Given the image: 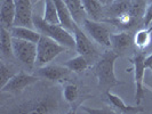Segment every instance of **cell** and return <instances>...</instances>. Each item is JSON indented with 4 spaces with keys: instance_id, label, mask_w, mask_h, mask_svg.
<instances>
[{
    "instance_id": "6da1fadb",
    "label": "cell",
    "mask_w": 152,
    "mask_h": 114,
    "mask_svg": "<svg viewBox=\"0 0 152 114\" xmlns=\"http://www.w3.org/2000/svg\"><path fill=\"white\" fill-rule=\"evenodd\" d=\"M119 58V53L114 50L105 52L99 56V61L94 66L95 76L99 80V87L102 89L109 90L114 86H118L121 82L117 79L114 73V63Z\"/></svg>"
},
{
    "instance_id": "7a4b0ae2",
    "label": "cell",
    "mask_w": 152,
    "mask_h": 114,
    "mask_svg": "<svg viewBox=\"0 0 152 114\" xmlns=\"http://www.w3.org/2000/svg\"><path fill=\"white\" fill-rule=\"evenodd\" d=\"M33 26L41 34L54 39L55 41L66 47L68 49H76L75 36L66 29H64L61 24H50L46 22L41 16L33 15Z\"/></svg>"
},
{
    "instance_id": "3957f363",
    "label": "cell",
    "mask_w": 152,
    "mask_h": 114,
    "mask_svg": "<svg viewBox=\"0 0 152 114\" xmlns=\"http://www.w3.org/2000/svg\"><path fill=\"white\" fill-rule=\"evenodd\" d=\"M68 48L58 44L54 39L41 34V38L37 42V61L36 65L41 68L55 60L60 54L64 53Z\"/></svg>"
},
{
    "instance_id": "277c9868",
    "label": "cell",
    "mask_w": 152,
    "mask_h": 114,
    "mask_svg": "<svg viewBox=\"0 0 152 114\" xmlns=\"http://www.w3.org/2000/svg\"><path fill=\"white\" fill-rule=\"evenodd\" d=\"M14 57L28 68H33L37 61V44L28 40L13 38Z\"/></svg>"
},
{
    "instance_id": "5b68a950",
    "label": "cell",
    "mask_w": 152,
    "mask_h": 114,
    "mask_svg": "<svg viewBox=\"0 0 152 114\" xmlns=\"http://www.w3.org/2000/svg\"><path fill=\"white\" fill-rule=\"evenodd\" d=\"M73 36H75V40H76L77 53L85 56L89 62L94 61L99 56V53H97L95 46L91 44V37L88 34H86V32H84L79 25L76 26V29L73 31Z\"/></svg>"
},
{
    "instance_id": "8992f818",
    "label": "cell",
    "mask_w": 152,
    "mask_h": 114,
    "mask_svg": "<svg viewBox=\"0 0 152 114\" xmlns=\"http://www.w3.org/2000/svg\"><path fill=\"white\" fill-rule=\"evenodd\" d=\"M85 32L91 37L95 42L99 44L104 47H111L110 42V32L107 26H104L102 23H99L97 21H94L91 18H86L83 24Z\"/></svg>"
},
{
    "instance_id": "52a82bcc",
    "label": "cell",
    "mask_w": 152,
    "mask_h": 114,
    "mask_svg": "<svg viewBox=\"0 0 152 114\" xmlns=\"http://www.w3.org/2000/svg\"><path fill=\"white\" fill-rule=\"evenodd\" d=\"M145 56L143 54L135 55L130 62L134 65V80H135V100L136 104H140L144 97V90H143V78H144V71L146 70L144 65Z\"/></svg>"
},
{
    "instance_id": "ba28073f",
    "label": "cell",
    "mask_w": 152,
    "mask_h": 114,
    "mask_svg": "<svg viewBox=\"0 0 152 114\" xmlns=\"http://www.w3.org/2000/svg\"><path fill=\"white\" fill-rule=\"evenodd\" d=\"M34 82H37V78L34 76L18 72L12 76L4 87H1V92H20Z\"/></svg>"
},
{
    "instance_id": "9c48e42d",
    "label": "cell",
    "mask_w": 152,
    "mask_h": 114,
    "mask_svg": "<svg viewBox=\"0 0 152 114\" xmlns=\"http://www.w3.org/2000/svg\"><path fill=\"white\" fill-rule=\"evenodd\" d=\"M16 6L15 25L17 26H33V14L31 0H14ZM14 25V26H15Z\"/></svg>"
},
{
    "instance_id": "30bf717a",
    "label": "cell",
    "mask_w": 152,
    "mask_h": 114,
    "mask_svg": "<svg viewBox=\"0 0 152 114\" xmlns=\"http://www.w3.org/2000/svg\"><path fill=\"white\" fill-rule=\"evenodd\" d=\"M16 6L14 0H4L0 9V23L1 26L10 30L15 25Z\"/></svg>"
},
{
    "instance_id": "8fae6325",
    "label": "cell",
    "mask_w": 152,
    "mask_h": 114,
    "mask_svg": "<svg viewBox=\"0 0 152 114\" xmlns=\"http://www.w3.org/2000/svg\"><path fill=\"white\" fill-rule=\"evenodd\" d=\"M70 70L65 65H45L38 70V74L49 81H61L69 74Z\"/></svg>"
},
{
    "instance_id": "7c38bea8",
    "label": "cell",
    "mask_w": 152,
    "mask_h": 114,
    "mask_svg": "<svg viewBox=\"0 0 152 114\" xmlns=\"http://www.w3.org/2000/svg\"><path fill=\"white\" fill-rule=\"evenodd\" d=\"M54 2H55L56 8H57V13H58V17H60V24L64 29H66L69 32H71L73 34V31H75L78 24L72 18L71 13L66 7L64 0H54Z\"/></svg>"
},
{
    "instance_id": "4fadbf2b",
    "label": "cell",
    "mask_w": 152,
    "mask_h": 114,
    "mask_svg": "<svg viewBox=\"0 0 152 114\" xmlns=\"http://www.w3.org/2000/svg\"><path fill=\"white\" fill-rule=\"evenodd\" d=\"M64 2L70 10L71 16L75 20V22L79 26H81L84 24L85 20L88 18V15L86 13V9L83 4V0H64Z\"/></svg>"
},
{
    "instance_id": "5bb4252c",
    "label": "cell",
    "mask_w": 152,
    "mask_h": 114,
    "mask_svg": "<svg viewBox=\"0 0 152 114\" xmlns=\"http://www.w3.org/2000/svg\"><path fill=\"white\" fill-rule=\"evenodd\" d=\"M134 41V38L130 33L127 32H119V33H111L110 34V42L114 52L121 53L125 52Z\"/></svg>"
},
{
    "instance_id": "9a60e30c",
    "label": "cell",
    "mask_w": 152,
    "mask_h": 114,
    "mask_svg": "<svg viewBox=\"0 0 152 114\" xmlns=\"http://www.w3.org/2000/svg\"><path fill=\"white\" fill-rule=\"evenodd\" d=\"M10 33L13 38H18L22 40H28L31 42L37 44L40 38H41V33L37 30H33L32 28H28V26H13L10 29Z\"/></svg>"
},
{
    "instance_id": "2e32d148",
    "label": "cell",
    "mask_w": 152,
    "mask_h": 114,
    "mask_svg": "<svg viewBox=\"0 0 152 114\" xmlns=\"http://www.w3.org/2000/svg\"><path fill=\"white\" fill-rule=\"evenodd\" d=\"M105 95H107V98L110 102V104L121 113H142V112H144V110L141 106H130V105L125 104L120 97H118L117 95L110 92L109 90L105 91Z\"/></svg>"
},
{
    "instance_id": "e0dca14e",
    "label": "cell",
    "mask_w": 152,
    "mask_h": 114,
    "mask_svg": "<svg viewBox=\"0 0 152 114\" xmlns=\"http://www.w3.org/2000/svg\"><path fill=\"white\" fill-rule=\"evenodd\" d=\"M0 52L2 57L12 58L14 57V50H13V37L10 31L1 26L0 29Z\"/></svg>"
},
{
    "instance_id": "ac0fdd59",
    "label": "cell",
    "mask_w": 152,
    "mask_h": 114,
    "mask_svg": "<svg viewBox=\"0 0 152 114\" xmlns=\"http://www.w3.org/2000/svg\"><path fill=\"white\" fill-rule=\"evenodd\" d=\"M54 108H56V104H54L50 98H46L33 104H28L26 108L20 111V113H49Z\"/></svg>"
},
{
    "instance_id": "d6986e66",
    "label": "cell",
    "mask_w": 152,
    "mask_h": 114,
    "mask_svg": "<svg viewBox=\"0 0 152 114\" xmlns=\"http://www.w3.org/2000/svg\"><path fill=\"white\" fill-rule=\"evenodd\" d=\"M87 15L91 20L99 21L103 16V5L99 0H83Z\"/></svg>"
},
{
    "instance_id": "ffe728a7",
    "label": "cell",
    "mask_w": 152,
    "mask_h": 114,
    "mask_svg": "<svg viewBox=\"0 0 152 114\" xmlns=\"http://www.w3.org/2000/svg\"><path fill=\"white\" fill-rule=\"evenodd\" d=\"M64 65L72 72H76V73H80V72H84L86 71L88 66H89V61L83 56V55H79L73 58H70L69 61H66L64 63Z\"/></svg>"
},
{
    "instance_id": "44dd1931",
    "label": "cell",
    "mask_w": 152,
    "mask_h": 114,
    "mask_svg": "<svg viewBox=\"0 0 152 114\" xmlns=\"http://www.w3.org/2000/svg\"><path fill=\"white\" fill-rule=\"evenodd\" d=\"M42 18L50 24H60V17L54 0H45V9Z\"/></svg>"
},
{
    "instance_id": "7402d4cb",
    "label": "cell",
    "mask_w": 152,
    "mask_h": 114,
    "mask_svg": "<svg viewBox=\"0 0 152 114\" xmlns=\"http://www.w3.org/2000/svg\"><path fill=\"white\" fill-rule=\"evenodd\" d=\"M151 32L152 28H146V29H142V30L137 31L135 37H134V44H135L137 48L144 49L145 47H148V46L150 45Z\"/></svg>"
},
{
    "instance_id": "603a6c76",
    "label": "cell",
    "mask_w": 152,
    "mask_h": 114,
    "mask_svg": "<svg viewBox=\"0 0 152 114\" xmlns=\"http://www.w3.org/2000/svg\"><path fill=\"white\" fill-rule=\"evenodd\" d=\"M130 5H132V0H115L110 5L109 13L113 17H117L124 13L129 12Z\"/></svg>"
},
{
    "instance_id": "cb8c5ba5",
    "label": "cell",
    "mask_w": 152,
    "mask_h": 114,
    "mask_svg": "<svg viewBox=\"0 0 152 114\" xmlns=\"http://www.w3.org/2000/svg\"><path fill=\"white\" fill-rule=\"evenodd\" d=\"M79 97V89L75 84H66L63 88V98L69 104L76 103Z\"/></svg>"
},
{
    "instance_id": "d4e9b609",
    "label": "cell",
    "mask_w": 152,
    "mask_h": 114,
    "mask_svg": "<svg viewBox=\"0 0 152 114\" xmlns=\"http://www.w3.org/2000/svg\"><path fill=\"white\" fill-rule=\"evenodd\" d=\"M135 21H136V17H134L129 12H127V13H124L117 17H113V20H111L109 22H112L114 25L120 26V28H129L135 23Z\"/></svg>"
},
{
    "instance_id": "484cf974",
    "label": "cell",
    "mask_w": 152,
    "mask_h": 114,
    "mask_svg": "<svg viewBox=\"0 0 152 114\" xmlns=\"http://www.w3.org/2000/svg\"><path fill=\"white\" fill-rule=\"evenodd\" d=\"M129 13L134 17L144 16L145 13V2L143 0H132V5L129 8Z\"/></svg>"
},
{
    "instance_id": "4316f807",
    "label": "cell",
    "mask_w": 152,
    "mask_h": 114,
    "mask_svg": "<svg viewBox=\"0 0 152 114\" xmlns=\"http://www.w3.org/2000/svg\"><path fill=\"white\" fill-rule=\"evenodd\" d=\"M14 71L12 68L7 66L5 64V62H1L0 64V79H1V87H4L5 84L9 81V79L14 76Z\"/></svg>"
},
{
    "instance_id": "83f0119b",
    "label": "cell",
    "mask_w": 152,
    "mask_h": 114,
    "mask_svg": "<svg viewBox=\"0 0 152 114\" xmlns=\"http://www.w3.org/2000/svg\"><path fill=\"white\" fill-rule=\"evenodd\" d=\"M143 17H144V25L148 28L152 23V1L149 4L148 8L145 9V13Z\"/></svg>"
},
{
    "instance_id": "f1b7e54d",
    "label": "cell",
    "mask_w": 152,
    "mask_h": 114,
    "mask_svg": "<svg viewBox=\"0 0 152 114\" xmlns=\"http://www.w3.org/2000/svg\"><path fill=\"white\" fill-rule=\"evenodd\" d=\"M144 65H145V68H149V70H151L152 71V54L151 55H149L148 57H145Z\"/></svg>"
},
{
    "instance_id": "f546056e",
    "label": "cell",
    "mask_w": 152,
    "mask_h": 114,
    "mask_svg": "<svg viewBox=\"0 0 152 114\" xmlns=\"http://www.w3.org/2000/svg\"><path fill=\"white\" fill-rule=\"evenodd\" d=\"M81 108L86 111L87 113H107V111H103V110H93V108H89V107L87 106H81Z\"/></svg>"
},
{
    "instance_id": "4dcf8cb0",
    "label": "cell",
    "mask_w": 152,
    "mask_h": 114,
    "mask_svg": "<svg viewBox=\"0 0 152 114\" xmlns=\"http://www.w3.org/2000/svg\"><path fill=\"white\" fill-rule=\"evenodd\" d=\"M101 2H102V5L103 6H110L113 1H115V0H99Z\"/></svg>"
},
{
    "instance_id": "1f68e13d",
    "label": "cell",
    "mask_w": 152,
    "mask_h": 114,
    "mask_svg": "<svg viewBox=\"0 0 152 114\" xmlns=\"http://www.w3.org/2000/svg\"><path fill=\"white\" fill-rule=\"evenodd\" d=\"M151 1H152V0H149V2H151Z\"/></svg>"
}]
</instances>
